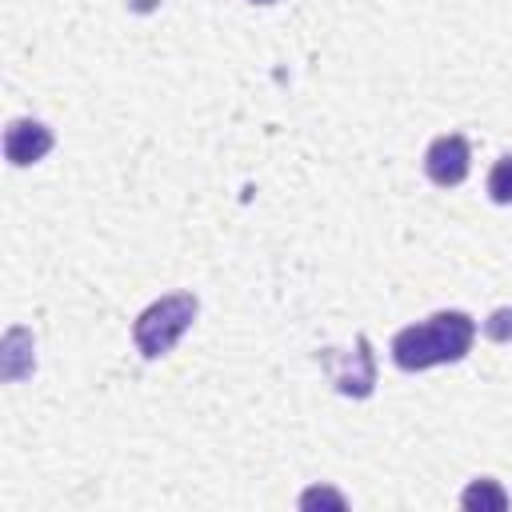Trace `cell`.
Masks as SVG:
<instances>
[{
    "label": "cell",
    "mask_w": 512,
    "mask_h": 512,
    "mask_svg": "<svg viewBox=\"0 0 512 512\" xmlns=\"http://www.w3.org/2000/svg\"><path fill=\"white\" fill-rule=\"evenodd\" d=\"M316 360L324 364V372H328V380H332V388L340 396H356V400L372 396V388H376V360H372L368 336H356V352L324 348Z\"/></svg>",
    "instance_id": "cell-3"
},
{
    "label": "cell",
    "mask_w": 512,
    "mask_h": 512,
    "mask_svg": "<svg viewBox=\"0 0 512 512\" xmlns=\"http://www.w3.org/2000/svg\"><path fill=\"white\" fill-rule=\"evenodd\" d=\"M484 336L496 340V344H512V304H508V308H496V312L484 320Z\"/></svg>",
    "instance_id": "cell-8"
},
{
    "label": "cell",
    "mask_w": 512,
    "mask_h": 512,
    "mask_svg": "<svg viewBox=\"0 0 512 512\" xmlns=\"http://www.w3.org/2000/svg\"><path fill=\"white\" fill-rule=\"evenodd\" d=\"M484 188H488V200H492V204H512V152H504V156L488 168Z\"/></svg>",
    "instance_id": "cell-7"
},
{
    "label": "cell",
    "mask_w": 512,
    "mask_h": 512,
    "mask_svg": "<svg viewBox=\"0 0 512 512\" xmlns=\"http://www.w3.org/2000/svg\"><path fill=\"white\" fill-rule=\"evenodd\" d=\"M316 500H320V504H336V508H344V496H340V492H328V488H324V492H320V488H312V492H304V496H300V504H304V508H312Z\"/></svg>",
    "instance_id": "cell-9"
},
{
    "label": "cell",
    "mask_w": 512,
    "mask_h": 512,
    "mask_svg": "<svg viewBox=\"0 0 512 512\" xmlns=\"http://www.w3.org/2000/svg\"><path fill=\"white\" fill-rule=\"evenodd\" d=\"M468 168H472V148L460 132H448V136H436L428 148H424V176L436 184V188H456L468 180Z\"/></svg>",
    "instance_id": "cell-4"
},
{
    "label": "cell",
    "mask_w": 512,
    "mask_h": 512,
    "mask_svg": "<svg viewBox=\"0 0 512 512\" xmlns=\"http://www.w3.org/2000/svg\"><path fill=\"white\" fill-rule=\"evenodd\" d=\"M52 152V128L32 120V116H20V120H8L4 128V156L12 168H28L36 160H44Z\"/></svg>",
    "instance_id": "cell-5"
},
{
    "label": "cell",
    "mask_w": 512,
    "mask_h": 512,
    "mask_svg": "<svg viewBox=\"0 0 512 512\" xmlns=\"http://www.w3.org/2000/svg\"><path fill=\"white\" fill-rule=\"evenodd\" d=\"M248 4H276V0H248Z\"/></svg>",
    "instance_id": "cell-10"
},
{
    "label": "cell",
    "mask_w": 512,
    "mask_h": 512,
    "mask_svg": "<svg viewBox=\"0 0 512 512\" xmlns=\"http://www.w3.org/2000/svg\"><path fill=\"white\" fill-rule=\"evenodd\" d=\"M476 340V320L460 308L432 312L420 324H408L392 336V364L400 372H424L436 364H456L472 352Z\"/></svg>",
    "instance_id": "cell-1"
},
{
    "label": "cell",
    "mask_w": 512,
    "mask_h": 512,
    "mask_svg": "<svg viewBox=\"0 0 512 512\" xmlns=\"http://www.w3.org/2000/svg\"><path fill=\"white\" fill-rule=\"evenodd\" d=\"M196 312H200V304H196L192 292H168V296L152 300V304L136 316V324H132V340H136L140 356H144V360L168 356V352L176 348V340L192 328Z\"/></svg>",
    "instance_id": "cell-2"
},
{
    "label": "cell",
    "mask_w": 512,
    "mask_h": 512,
    "mask_svg": "<svg viewBox=\"0 0 512 512\" xmlns=\"http://www.w3.org/2000/svg\"><path fill=\"white\" fill-rule=\"evenodd\" d=\"M460 508H468V512H484V508H492V512H500V508H508V492L500 488V480H492V476H480V480H472L464 492H460Z\"/></svg>",
    "instance_id": "cell-6"
}]
</instances>
